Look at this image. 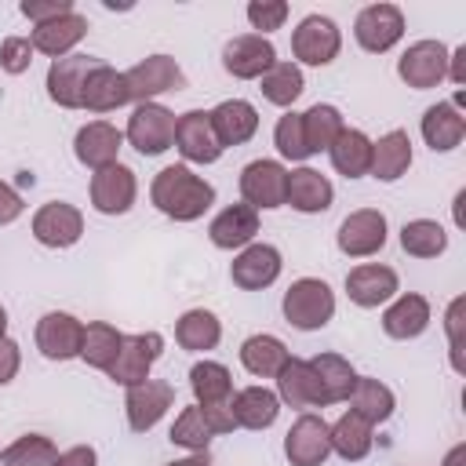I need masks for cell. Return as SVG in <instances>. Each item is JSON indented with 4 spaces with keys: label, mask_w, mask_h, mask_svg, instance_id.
Wrapping results in <instances>:
<instances>
[{
    "label": "cell",
    "mask_w": 466,
    "mask_h": 466,
    "mask_svg": "<svg viewBox=\"0 0 466 466\" xmlns=\"http://www.w3.org/2000/svg\"><path fill=\"white\" fill-rule=\"evenodd\" d=\"M149 200L160 215L175 222H197L215 204V186L189 164H167L149 182Z\"/></svg>",
    "instance_id": "1"
},
{
    "label": "cell",
    "mask_w": 466,
    "mask_h": 466,
    "mask_svg": "<svg viewBox=\"0 0 466 466\" xmlns=\"http://www.w3.org/2000/svg\"><path fill=\"white\" fill-rule=\"evenodd\" d=\"M280 309H284V320L291 328L320 331L335 317V291L320 277H299V280L288 284V291L280 299Z\"/></svg>",
    "instance_id": "2"
},
{
    "label": "cell",
    "mask_w": 466,
    "mask_h": 466,
    "mask_svg": "<svg viewBox=\"0 0 466 466\" xmlns=\"http://www.w3.org/2000/svg\"><path fill=\"white\" fill-rule=\"evenodd\" d=\"M342 51V29L335 18L328 15H306L295 29H291V55L295 66H331Z\"/></svg>",
    "instance_id": "3"
},
{
    "label": "cell",
    "mask_w": 466,
    "mask_h": 466,
    "mask_svg": "<svg viewBox=\"0 0 466 466\" xmlns=\"http://www.w3.org/2000/svg\"><path fill=\"white\" fill-rule=\"evenodd\" d=\"M124 142L142 157H160L164 149L175 146V113L160 102L135 106L124 127Z\"/></svg>",
    "instance_id": "4"
},
{
    "label": "cell",
    "mask_w": 466,
    "mask_h": 466,
    "mask_svg": "<svg viewBox=\"0 0 466 466\" xmlns=\"http://www.w3.org/2000/svg\"><path fill=\"white\" fill-rule=\"evenodd\" d=\"M237 186H240V200L251 204L255 211H277L284 208L288 197V167L273 157H258L240 167Z\"/></svg>",
    "instance_id": "5"
},
{
    "label": "cell",
    "mask_w": 466,
    "mask_h": 466,
    "mask_svg": "<svg viewBox=\"0 0 466 466\" xmlns=\"http://www.w3.org/2000/svg\"><path fill=\"white\" fill-rule=\"evenodd\" d=\"M124 84H127V98L135 106H142V102H157V95L182 91L186 87V73L171 55H149L138 66L124 69Z\"/></svg>",
    "instance_id": "6"
},
{
    "label": "cell",
    "mask_w": 466,
    "mask_h": 466,
    "mask_svg": "<svg viewBox=\"0 0 466 466\" xmlns=\"http://www.w3.org/2000/svg\"><path fill=\"white\" fill-rule=\"evenodd\" d=\"M390 240V222L379 208H357L339 222L335 244L346 258H371L386 248Z\"/></svg>",
    "instance_id": "7"
},
{
    "label": "cell",
    "mask_w": 466,
    "mask_h": 466,
    "mask_svg": "<svg viewBox=\"0 0 466 466\" xmlns=\"http://www.w3.org/2000/svg\"><path fill=\"white\" fill-rule=\"evenodd\" d=\"M164 353V335L160 331H135V335H124L120 339V350H116V360L109 364V379L116 386H138L149 379L153 364L160 360Z\"/></svg>",
    "instance_id": "8"
},
{
    "label": "cell",
    "mask_w": 466,
    "mask_h": 466,
    "mask_svg": "<svg viewBox=\"0 0 466 466\" xmlns=\"http://www.w3.org/2000/svg\"><path fill=\"white\" fill-rule=\"evenodd\" d=\"M102 66V58L95 55H66V58H55L47 66V76H44V87H47V98L62 109H84V87H87V76Z\"/></svg>",
    "instance_id": "9"
},
{
    "label": "cell",
    "mask_w": 466,
    "mask_h": 466,
    "mask_svg": "<svg viewBox=\"0 0 466 466\" xmlns=\"http://www.w3.org/2000/svg\"><path fill=\"white\" fill-rule=\"evenodd\" d=\"M404 36V11L397 4H368L353 18V40L368 55H386Z\"/></svg>",
    "instance_id": "10"
},
{
    "label": "cell",
    "mask_w": 466,
    "mask_h": 466,
    "mask_svg": "<svg viewBox=\"0 0 466 466\" xmlns=\"http://www.w3.org/2000/svg\"><path fill=\"white\" fill-rule=\"evenodd\" d=\"M87 197H91V208L98 215H127L138 200V178L127 164H109V167H98L91 171V186H87Z\"/></svg>",
    "instance_id": "11"
},
{
    "label": "cell",
    "mask_w": 466,
    "mask_h": 466,
    "mask_svg": "<svg viewBox=\"0 0 466 466\" xmlns=\"http://www.w3.org/2000/svg\"><path fill=\"white\" fill-rule=\"evenodd\" d=\"M29 229H33V240L36 244L62 251V248H73L84 237V215L69 200H47V204H40L33 211Z\"/></svg>",
    "instance_id": "12"
},
{
    "label": "cell",
    "mask_w": 466,
    "mask_h": 466,
    "mask_svg": "<svg viewBox=\"0 0 466 466\" xmlns=\"http://www.w3.org/2000/svg\"><path fill=\"white\" fill-rule=\"evenodd\" d=\"M397 76L415 87V91H430L441 80H448V47L441 40H415L400 51L397 58Z\"/></svg>",
    "instance_id": "13"
},
{
    "label": "cell",
    "mask_w": 466,
    "mask_h": 466,
    "mask_svg": "<svg viewBox=\"0 0 466 466\" xmlns=\"http://www.w3.org/2000/svg\"><path fill=\"white\" fill-rule=\"evenodd\" d=\"M175 149L186 164H215L222 157V142L211 127L208 109H186L175 116Z\"/></svg>",
    "instance_id": "14"
},
{
    "label": "cell",
    "mask_w": 466,
    "mask_h": 466,
    "mask_svg": "<svg viewBox=\"0 0 466 466\" xmlns=\"http://www.w3.org/2000/svg\"><path fill=\"white\" fill-rule=\"evenodd\" d=\"M284 269V258H280V248L266 244V240H251L248 248L237 251V258L229 262V280L240 288V291H262L269 284H277Z\"/></svg>",
    "instance_id": "15"
},
{
    "label": "cell",
    "mask_w": 466,
    "mask_h": 466,
    "mask_svg": "<svg viewBox=\"0 0 466 466\" xmlns=\"http://www.w3.org/2000/svg\"><path fill=\"white\" fill-rule=\"evenodd\" d=\"M175 404V386L164 379H146L138 386H127L124 393V415H127V430L131 433H149L167 408Z\"/></svg>",
    "instance_id": "16"
},
{
    "label": "cell",
    "mask_w": 466,
    "mask_h": 466,
    "mask_svg": "<svg viewBox=\"0 0 466 466\" xmlns=\"http://www.w3.org/2000/svg\"><path fill=\"white\" fill-rule=\"evenodd\" d=\"M328 455H331L328 422L317 411H302L284 433V459L291 466H324Z\"/></svg>",
    "instance_id": "17"
},
{
    "label": "cell",
    "mask_w": 466,
    "mask_h": 466,
    "mask_svg": "<svg viewBox=\"0 0 466 466\" xmlns=\"http://www.w3.org/2000/svg\"><path fill=\"white\" fill-rule=\"evenodd\" d=\"M400 291V277L393 266L382 262H360L346 273V295L360 309H379Z\"/></svg>",
    "instance_id": "18"
},
{
    "label": "cell",
    "mask_w": 466,
    "mask_h": 466,
    "mask_svg": "<svg viewBox=\"0 0 466 466\" xmlns=\"http://www.w3.org/2000/svg\"><path fill=\"white\" fill-rule=\"evenodd\" d=\"M36 350L47 360H73L80 357V342H84V320L66 313V309H51L36 320Z\"/></svg>",
    "instance_id": "19"
},
{
    "label": "cell",
    "mask_w": 466,
    "mask_h": 466,
    "mask_svg": "<svg viewBox=\"0 0 466 466\" xmlns=\"http://www.w3.org/2000/svg\"><path fill=\"white\" fill-rule=\"evenodd\" d=\"M433 320V309H430V299L419 295V291H397L386 306H382V331L397 342H408V339H419Z\"/></svg>",
    "instance_id": "20"
},
{
    "label": "cell",
    "mask_w": 466,
    "mask_h": 466,
    "mask_svg": "<svg viewBox=\"0 0 466 466\" xmlns=\"http://www.w3.org/2000/svg\"><path fill=\"white\" fill-rule=\"evenodd\" d=\"M273 62H277V47L269 44V36L258 33H240L222 47V66L237 80H258Z\"/></svg>",
    "instance_id": "21"
},
{
    "label": "cell",
    "mask_w": 466,
    "mask_h": 466,
    "mask_svg": "<svg viewBox=\"0 0 466 466\" xmlns=\"http://www.w3.org/2000/svg\"><path fill=\"white\" fill-rule=\"evenodd\" d=\"M120 146H124V131L109 120H87L84 127H76L73 135V153L84 167L98 171V167H109L116 164L120 157Z\"/></svg>",
    "instance_id": "22"
},
{
    "label": "cell",
    "mask_w": 466,
    "mask_h": 466,
    "mask_svg": "<svg viewBox=\"0 0 466 466\" xmlns=\"http://www.w3.org/2000/svg\"><path fill=\"white\" fill-rule=\"evenodd\" d=\"M84 36H87V18H84L80 11H69V15L55 18V22H44V25H33V29H29L33 51H36V55H47L51 62L73 55V47H76Z\"/></svg>",
    "instance_id": "23"
},
{
    "label": "cell",
    "mask_w": 466,
    "mask_h": 466,
    "mask_svg": "<svg viewBox=\"0 0 466 466\" xmlns=\"http://www.w3.org/2000/svg\"><path fill=\"white\" fill-rule=\"evenodd\" d=\"M331 200H335V186L328 175L306 164L288 171V197H284L288 208H295L299 215H320L331 208Z\"/></svg>",
    "instance_id": "24"
},
{
    "label": "cell",
    "mask_w": 466,
    "mask_h": 466,
    "mask_svg": "<svg viewBox=\"0 0 466 466\" xmlns=\"http://www.w3.org/2000/svg\"><path fill=\"white\" fill-rule=\"evenodd\" d=\"M255 233H258V211H255L251 204H244V200L222 208V211L208 222V237H211V244L222 248V251H240V248H248V244L255 240Z\"/></svg>",
    "instance_id": "25"
},
{
    "label": "cell",
    "mask_w": 466,
    "mask_h": 466,
    "mask_svg": "<svg viewBox=\"0 0 466 466\" xmlns=\"http://www.w3.org/2000/svg\"><path fill=\"white\" fill-rule=\"evenodd\" d=\"M208 113H211V127H215L222 149L244 146V142H251L255 131H258V109H255L248 98H222V102H218L215 109H208Z\"/></svg>",
    "instance_id": "26"
},
{
    "label": "cell",
    "mask_w": 466,
    "mask_h": 466,
    "mask_svg": "<svg viewBox=\"0 0 466 466\" xmlns=\"http://www.w3.org/2000/svg\"><path fill=\"white\" fill-rule=\"evenodd\" d=\"M415 153H411V135L404 127H393L379 138H371V178L379 182H397L408 175Z\"/></svg>",
    "instance_id": "27"
},
{
    "label": "cell",
    "mask_w": 466,
    "mask_h": 466,
    "mask_svg": "<svg viewBox=\"0 0 466 466\" xmlns=\"http://www.w3.org/2000/svg\"><path fill=\"white\" fill-rule=\"evenodd\" d=\"M328 437H331V455H339L342 462H360L375 448V426L357 411H342L335 422H328Z\"/></svg>",
    "instance_id": "28"
},
{
    "label": "cell",
    "mask_w": 466,
    "mask_h": 466,
    "mask_svg": "<svg viewBox=\"0 0 466 466\" xmlns=\"http://www.w3.org/2000/svg\"><path fill=\"white\" fill-rule=\"evenodd\" d=\"M419 131H422V142L433 149V153H451L462 146L466 138V116L451 106V102H437L422 113L419 120Z\"/></svg>",
    "instance_id": "29"
},
{
    "label": "cell",
    "mask_w": 466,
    "mask_h": 466,
    "mask_svg": "<svg viewBox=\"0 0 466 466\" xmlns=\"http://www.w3.org/2000/svg\"><path fill=\"white\" fill-rule=\"evenodd\" d=\"M229 411L240 430H269L280 415V400L269 386H244V390H233Z\"/></svg>",
    "instance_id": "30"
},
{
    "label": "cell",
    "mask_w": 466,
    "mask_h": 466,
    "mask_svg": "<svg viewBox=\"0 0 466 466\" xmlns=\"http://www.w3.org/2000/svg\"><path fill=\"white\" fill-rule=\"evenodd\" d=\"M313 379H317V393H320V408L328 404H342L357 382V368L342 357V353H317L309 357Z\"/></svg>",
    "instance_id": "31"
},
{
    "label": "cell",
    "mask_w": 466,
    "mask_h": 466,
    "mask_svg": "<svg viewBox=\"0 0 466 466\" xmlns=\"http://www.w3.org/2000/svg\"><path fill=\"white\" fill-rule=\"evenodd\" d=\"M277 400L288 408H320V393H317V379L309 360L302 357H288L284 368L277 371Z\"/></svg>",
    "instance_id": "32"
},
{
    "label": "cell",
    "mask_w": 466,
    "mask_h": 466,
    "mask_svg": "<svg viewBox=\"0 0 466 466\" xmlns=\"http://www.w3.org/2000/svg\"><path fill=\"white\" fill-rule=\"evenodd\" d=\"M350 411H357L360 419H368L371 426H382L393 419L397 411V397L393 390L382 382V379H371V375H357L353 390H350Z\"/></svg>",
    "instance_id": "33"
},
{
    "label": "cell",
    "mask_w": 466,
    "mask_h": 466,
    "mask_svg": "<svg viewBox=\"0 0 466 466\" xmlns=\"http://www.w3.org/2000/svg\"><path fill=\"white\" fill-rule=\"evenodd\" d=\"M328 160L342 178H364L371 171V138L360 127H342L328 149Z\"/></svg>",
    "instance_id": "34"
},
{
    "label": "cell",
    "mask_w": 466,
    "mask_h": 466,
    "mask_svg": "<svg viewBox=\"0 0 466 466\" xmlns=\"http://www.w3.org/2000/svg\"><path fill=\"white\" fill-rule=\"evenodd\" d=\"M288 357H291L288 346L269 331H255V335H248L240 342V364L255 379H277V371L284 368Z\"/></svg>",
    "instance_id": "35"
},
{
    "label": "cell",
    "mask_w": 466,
    "mask_h": 466,
    "mask_svg": "<svg viewBox=\"0 0 466 466\" xmlns=\"http://www.w3.org/2000/svg\"><path fill=\"white\" fill-rule=\"evenodd\" d=\"M175 342L182 350H189V353H208V350H215L222 342V320L204 306L186 309L175 320Z\"/></svg>",
    "instance_id": "36"
},
{
    "label": "cell",
    "mask_w": 466,
    "mask_h": 466,
    "mask_svg": "<svg viewBox=\"0 0 466 466\" xmlns=\"http://www.w3.org/2000/svg\"><path fill=\"white\" fill-rule=\"evenodd\" d=\"M127 84H124V73L113 69L109 62H102L91 76H87V87H84V109L87 113H113L120 106H127Z\"/></svg>",
    "instance_id": "37"
},
{
    "label": "cell",
    "mask_w": 466,
    "mask_h": 466,
    "mask_svg": "<svg viewBox=\"0 0 466 466\" xmlns=\"http://www.w3.org/2000/svg\"><path fill=\"white\" fill-rule=\"evenodd\" d=\"M258 87H262V98H266L269 106L291 109V106L302 98V91H306V76H302V69H299L295 62L277 58V62L258 76Z\"/></svg>",
    "instance_id": "38"
},
{
    "label": "cell",
    "mask_w": 466,
    "mask_h": 466,
    "mask_svg": "<svg viewBox=\"0 0 466 466\" xmlns=\"http://www.w3.org/2000/svg\"><path fill=\"white\" fill-rule=\"evenodd\" d=\"M342 127H346V120H342L339 106H331V102H313V106L302 113V135H306L309 157H313V153H328Z\"/></svg>",
    "instance_id": "39"
},
{
    "label": "cell",
    "mask_w": 466,
    "mask_h": 466,
    "mask_svg": "<svg viewBox=\"0 0 466 466\" xmlns=\"http://www.w3.org/2000/svg\"><path fill=\"white\" fill-rule=\"evenodd\" d=\"M189 390H193L197 404H229L233 375L222 360H197L189 368Z\"/></svg>",
    "instance_id": "40"
},
{
    "label": "cell",
    "mask_w": 466,
    "mask_h": 466,
    "mask_svg": "<svg viewBox=\"0 0 466 466\" xmlns=\"http://www.w3.org/2000/svg\"><path fill=\"white\" fill-rule=\"evenodd\" d=\"M400 248L411 258H437L448 251V233L437 218H411L400 226Z\"/></svg>",
    "instance_id": "41"
},
{
    "label": "cell",
    "mask_w": 466,
    "mask_h": 466,
    "mask_svg": "<svg viewBox=\"0 0 466 466\" xmlns=\"http://www.w3.org/2000/svg\"><path fill=\"white\" fill-rule=\"evenodd\" d=\"M120 339L124 331H116L109 320H91L84 324V342H80V360L87 368H98V371H109V364L116 360V350H120Z\"/></svg>",
    "instance_id": "42"
},
{
    "label": "cell",
    "mask_w": 466,
    "mask_h": 466,
    "mask_svg": "<svg viewBox=\"0 0 466 466\" xmlns=\"http://www.w3.org/2000/svg\"><path fill=\"white\" fill-rule=\"evenodd\" d=\"M167 437H171V444H178V448H186V451H208V444L215 441V430H211L204 408H200V404H189V408H182V411L175 415Z\"/></svg>",
    "instance_id": "43"
},
{
    "label": "cell",
    "mask_w": 466,
    "mask_h": 466,
    "mask_svg": "<svg viewBox=\"0 0 466 466\" xmlns=\"http://www.w3.org/2000/svg\"><path fill=\"white\" fill-rule=\"evenodd\" d=\"M58 448L44 433H22L0 451V466H55Z\"/></svg>",
    "instance_id": "44"
},
{
    "label": "cell",
    "mask_w": 466,
    "mask_h": 466,
    "mask_svg": "<svg viewBox=\"0 0 466 466\" xmlns=\"http://www.w3.org/2000/svg\"><path fill=\"white\" fill-rule=\"evenodd\" d=\"M273 146H277V153H280L284 160H295V164L309 157L306 135H302V113L288 109V113L277 120V127H273Z\"/></svg>",
    "instance_id": "45"
},
{
    "label": "cell",
    "mask_w": 466,
    "mask_h": 466,
    "mask_svg": "<svg viewBox=\"0 0 466 466\" xmlns=\"http://www.w3.org/2000/svg\"><path fill=\"white\" fill-rule=\"evenodd\" d=\"M462 328H466V295H455L444 309V331H448V350H451V368L466 371L462 364Z\"/></svg>",
    "instance_id": "46"
},
{
    "label": "cell",
    "mask_w": 466,
    "mask_h": 466,
    "mask_svg": "<svg viewBox=\"0 0 466 466\" xmlns=\"http://www.w3.org/2000/svg\"><path fill=\"white\" fill-rule=\"evenodd\" d=\"M251 29H258V36H269L273 29H280L288 22V4L284 0H251L244 7Z\"/></svg>",
    "instance_id": "47"
},
{
    "label": "cell",
    "mask_w": 466,
    "mask_h": 466,
    "mask_svg": "<svg viewBox=\"0 0 466 466\" xmlns=\"http://www.w3.org/2000/svg\"><path fill=\"white\" fill-rule=\"evenodd\" d=\"M33 44H29V36H7L4 44H0V69L4 73H11V76H18V73H25L29 66H33Z\"/></svg>",
    "instance_id": "48"
},
{
    "label": "cell",
    "mask_w": 466,
    "mask_h": 466,
    "mask_svg": "<svg viewBox=\"0 0 466 466\" xmlns=\"http://www.w3.org/2000/svg\"><path fill=\"white\" fill-rule=\"evenodd\" d=\"M18 11H22L33 25H44V22H55V18H62V15L76 11V7H73V0H22Z\"/></svg>",
    "instance_id": "49"
},
{
    "label": "cell",
    "mask_w": 466,
    "mask_h": 466,
    "mask_svg": "<svg viewBox=\"0 0 466 466\" xmlns=\"http://www.w3.org/2000/svg\"><path fill=\"white\" fill-rule=\"evenodd\" d=\"M22 211H25L22 193H18L11 182L0 178V226H11L15 218H22Z\"/></svg>",
    "instance_id": "50"
},
{
    "label": "cell",
    "mask_w": 466,
    "mask_h": 466,
    "mask_svg": "<svg viewBox=\"0 0 466 466\" xmlns=\"http://www.w3.org/2000/svg\"><path fill=\"white\" fill-rule=\"evenodd\" d=\"M18 368H22V350H18V342H15V339H0V386L15 382Z\"/></svg>",
    "instance_id": "51"
},
{
    "label": "cell",
    "mask_w": 466,
    "mask_h": 466,
    "mask_svg": "<svg viewBox=\"0 0 466 466\" xmlns=\"http://www.w3.org/2000/svg\"><path fill=\"white\" fill-rule=\"evenodd\" d=\"M55 466H98V451L91 444H73V448L58 451Z\"/></svg>",
    "instance_id": "52"
},
{
    "label": "cell",
    "mask_w": 466,
    "mask_h": 466,
    "mask_svg": "<svg viewBox=\"0 0 466 466\" xmlns=\"http://www.w3.org/2000/svg\"><path fill=\"white\" fill-rule=\"evenodd\" d=\"M448 80L462 91L466 87V44H459L455 51H448Z\"/></svg>",
    "instance_id": "53"
},
{
    "label": "cell",
    "mask_w": 466,
    "mask_h": 466,
    "mask_svg": "<svg viewBox=\"0 0 466 466\" xmlns=\"http://www.w3.org/2000/svg\"><path fill=\"white\" fill-rule=\"evenodd\" d=\"M164 466H211V455L208 451H189V455H182L175 462H164Z\"/></svg>",
    "instance_id": "54"
},
{
    "label": "cell",
    "mask_w": 466,
    "mask_h": 466,
    "mask_svg": "<svg viewBox=\"0 0 466 466\" xmlns=\"http://www.w3.org/2000/svg\"><path fill=\"white\" fill-rule=\"evenodd\" d=\"M441 466H466V444H451L441 459Z\"/></svg>",
    "instance_id": "55"
},
{
    "label": "cell",
    "mask_w": 466,
    "mask_h": 466,
    "mask_svg": "<svg viewBox=\"0 0 466 466\" xmlns=\"http://www.w3.org/2000/svg\"><path fill=\"white\" fill-rule=\"evenodd\" d=\"M0 339H7V309L0 306Z\"/></svg>",
    "instance_id": "56"
}]
</instances>
